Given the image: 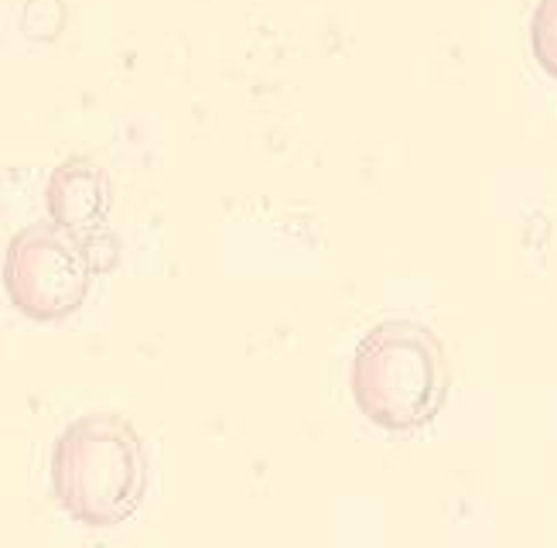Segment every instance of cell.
<instances>
[{
	"label": "cell",
	"instance_id": "cell-1",
	"mask_svg": "<svg viewBox=\"0 0 557 548\" xmlns=\"http://www.w3.org/2000/svg\"><path fill=\"white\" fill-rule=\"evenodd\" d=\"M52 490L59 508L86 528H116L148 490V452L137 428L116 412L69 422L52 446Z\"/></svg>",
	"mask_w": 557,
	"mask_h": 548
},
{
	"label": "cell",
	"instance_id": "cell-2",
	"mask_svg": "<svg viewBox=\"0 0 557 548\" xmlns=\"http://www.w3.org/2000/svg\"><path fill=\"white\" fill-rule=\"evenodd\" d=\"M451 385L442 340L414 319H383L359 340L349 367L356 409L386 433H410L445 409Z\"/></svg>",
	"mask_w": 557,
	"mask_h": 548
},
{
	"label": "cell",
	"instance_id": "cell-3",
	"mask_svg": "<svg viewBox=\"0 0 557 548\" xmlns=\"http://www.w3.org/2000/svg\"><path fill=\"white\" fill-rule=\"evenodd\" d=\"M96 268L92 247L59 223H32L17 230L4 251V292L21 316L59 322L79 313Z\"/></svg>",
	"mask_w": 557,
	"mask_h": 548
},
{
	"label": "cell",
	"instance_id": "cell-4",
	"mask_svg": "<svg viewBox=\"0 0 557 548\" xmlns=\"http://www.w3.org/2000/svg\"><path fill=\"white\" fill-rule=\"evenodd\" d=\"M45 209L48 220L83 236V241H96V236L110 233L107 223L113 209V185L103 165L92 158L62 161L45 185Z\"/></svg>",
	"mask_w": 557,
	"mask_h": 548
},
{
	"label": "cell",
	"instance_id": "cell-5",
	"mask_svg": "<svg viewBox=\"0 0 557 548\" xmlns=\"http://www.w3.org/2000/svg\"><path fill=\"white\" fill-rule=\"evenodd\" d=\"M530 52L550 80H557V0H537L530 17Z\"/></svg>",
	"mask_w": 557,
	"mask_h": 548
}]
</instances>
